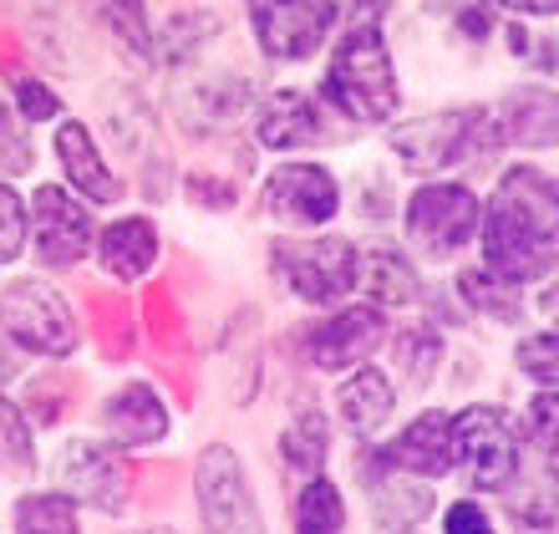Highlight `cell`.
Here are the masks:
<instances>
[{
    "label": "cell",
    "instance_id": "1",
    "mask_svg": "<svg viewBox=\"0 0 559 534\" xmlns=\"http://www.w3.org/2000/svg\"><path fill=\"white\" fill-rule=\"evenodd\" d=\"M321 103L356 128H382L397 118L402 87L382 26H346V36L331 46V61H325Z\"/></svg>",
    "mask_w": 559,
    "mask_h": 534
},
{
    "label": "cell",
    "instance_id": "2",
    "mask_svg": "<svg viewBox=\"0 0 559 534\" xmlns=\"http://www.w3.org/2000/svg\"><path fill=\"white\" fill-rule=\"evenodd\" d=\"M0 336L36 361H67L82 352V321L72 300L41 275H11L0 285Z\"/></svg>",
    "mask_w": 559,
    "mask_h": 534
},
{
    "label": "cell",
    "instance_id": "3",
    "mask_svg": "<svg viewBox=\"0 0 559 534\" xmlns=\"http://www.w3.org/2000/svg\"><path fill=\"white\" fill-rule=\"evenodd\" d=\"M361 250L346 235H310V239H275L270 245V275L290 290L300 306L331 311L356 290Z\"/></svg>",
    "mask_w": 559,
    "mask_h": 534
},
{
    "label": "cell",
    "instance_id": "4",
    "mask_svg": "<svg viewBox=\"0 0 559 534\" xmlns=\"http://www.w3.org/2000/svg\"><path fill=\"white\" fill-rule=\"evenodd\" d=\"M402 229L407 245L427 254V260H453L457 250H468L478 239V219H484V199L457 183V178H427L402 199Z\"/></svg>",
    "mask_w": 559,
    "mask_h": 534
},
{
    "label": "cell",
    "instance_id": "5",
    "mask_svg": "<svg viewBox=\"0 0 559 534\" xmlns=\"http://www.w3.org/2000/svg\"><path fill=\"white\" fill-rule=\"evenodd\" d=\"M138 468L128 459V448L107 443L103 432L97 438H67L57 453V489L72 494L82 509H97V514H128V505L138 499Z\"/></svg>",
    "mask_w": 559,
    "mask_h": 534
},
{
    "label": "cell",
    "instance_id": "6",
    "mask_svg": "<svg viewBox=\"0 0 559 534\" xmlns=\"http://www.w3.org/2000/svg\"><path fill=\"white\" fill-rule=\"evenodd\" d=\"M484 122H488V107L478 103H463V107H438V112H423L413 122H397L386 143L392 153L402 158L407 174H442V168L463 164L473 153H484Z\"/></svg>",
    "mask_w": 559,
    "mask_h": 534
},
{
    "label": "cell",
    "instance_id": "7",
    "mask_svg": "<svg viewBox=\"0 0 559 534\" xmlns=\"http://www.w3.org/2000/svg\"><path fill=\"white\" fill-rule=\"evenodd\" d=\"M193 505H199L204 534H270L250 474L224 438L204 443V453L193 459Z\"/></svg>",
    "mask_w": 559,
    "mask_h": 534
},
{
    "label": "cell",
    "instance_id": "8",
    "mask_svg": "<svg viewBox=\"0 0 559 534\" xmlns=\"http://www.w3.org/2000/svg\"><path fill=\"white\" fill-rule=\"evenodd\" d=\"M453 468H463L468 489L478 494H503L524 474L519 438L493 402H468L453 413Z\"/></svg>",
    "mask_w": 559,
    "mask_h": 534
},
{
    "label": "cell",
    "instance_id": "9",
    "mask_svg": "<svg viewBox=\"0 0 559 534\" xmlns=\"http://www.w3.org/2000/svg\"><path fill=\"white\" fill-rule=\"evenodd\" d=\"M386 327L392 321H386L382 306L356 300V306H336L321 321H306V327L295 331V352L316 371H352L386 346V336H392Z\"/></svg>",
    "mask_w": 559,
    "mask_h": 534
},
{
    "label": "cell",
    "instance_id": "10",
    "mask_svg": "<svg viewBox=\"0 0 559 534\" xmlns=\"http://www.w3.org/2000/svg\"><path fill=\"white\" fill-rule=\"evenodd\" d=\"M254 46L270 61H310L341 21L336 0H245Z\"/></svg>",
    "mask_w": 559,
    "mask_h": 534
},
{
    "label": "cell",
    "instance_id": "11",
    "mask_svg": "<svg viewBox=\"0 0 559 534\" xmlns=\"http://www.w3.org/2000/svg\"><path fill=\"white\" fill-rule=\"evenodd\" d=\"M26 204H31V254L46 270L82 265L92 254V239H97L92 209L67 183H36V193H31Z\"/></svg>",
    "mask_w": 559,
    "mask_h": 534
},
{
    "label": "cell",
    "instance_id": "12",
    "mask_svg": "<svg viewBox=\"0 0 559 534\" xmlns=\"http://www.w3.org/2000/svg\"><path fill=\"white\" fill-rule=\"evenodd\" d=\"M260 204L275 224L285 229H325V224L341 214V178L325 164H310V158H290L265 178L260 189Z\"/></svg>",
    "mask_w": 559,
    "mask_h": 534
},
{
    "label": "cell",
    "instance_id": "13",
    "mask_svg": "<svg viewBox=\"0 0 559 534\" xmlns=\"http://www.w3.org/2000/svg\"><path fill=\"white\" fill-rule=\"evenodd\" d=\"M51 153H57V164H61V183L87 209H112L128 199V178L112 168V158L103 153L97 133H92L82 118H57V128H51Z\"/></svg>",
    "mask_w": 559,
    "mask_h": 534
},
{
    "label": "cell",
    "instance_id": "14",
    "mask_svg": "<svg viewBox=\"0 0 559 534\" xmlns=\"http://www.w3.org/2000/svg\"><path fill=\"white\" fill-rule=\"evenodd\" d=\"M484 149H524V153L559 149V92L545 87V82L509 87L499 97V107H488Z\"/></svg>",
    "mask_w": 559,
    "mask_h": 534
},
{
    "label": "cell",
    "instance_id": "15",
    "mask_svg": "<svg viewBox=\"0 0 559 534\" xmlns=\"http://www.w3.org/2000/svg\"><path fill=\"white\" fill-rule=\"evenodd\" d=\"M484 214L514 224V229H530L539 239H559V178L539 164H509L493 183Z\"/></svg>",
    "mask_w": 559,
    "mask_h": 534
},
{
    "label": "cell",
    "instance_id": "16",
    "mask_svg": "<svg viewBox=\"0 0 559 534\" xmlns=\"http://www.w3.org/2000/svg\"><path fill=\"white\" fill-rule=\"evenodd\" d=\"M97 428H103L107 443L128 448V453H138V448H158L168 432H174V413H168V402H163V392L153 382H122L112 387L103 397V407H97Z\"/></svg>",
    "mask_w": 559,
    "mask_h": 534
},
{
    "label": "cell",
    "instance_id": "17",
    "mask_svg": "<svg viewBox=\"0 0 559 534\" xmlns=\"http://www.w3.org/2000/svg\"><path fill=\"white\" fill-rule=\"evenodd\" d=\"M478 250H484V265L509 285H539L545 275H555L559 265V239H539L530 229H514V224L484 214L478 219Z\"/></svg>",
    "mask_w": 559,
    "mask_h": 534
},
{
    "label": "cell",
    "instance_id": "18",
    "mask_svg": "<svg viewBox=\"0 0 559 534\" xmlns=\"http://www.w3.org/2000/svg\"><path fill=\"white\" fill-rule=\"evenodd\" d=\"M250 128H254V149H265V153H300V149H316V143L331 138L321 103L295 87L270 92Z\"/></svg>",
    "mask_w": 559,
    "mask_h": 534
},
{
    "label": "cell",
    "instance_id": "19",
    "mask_svg": "<svg viewBox=\"0 0 559 534\" xmlns=\"http://www.w3.org/2000/svg\"><path fill=\"white\" fill-rule=\"evenodd\" d=\"M92 254H97V265L118 285H138V281H147V270L158 265L163 235L147 214H118V219H107L103 229H97Z\"/></svg>",
    "mask_w": 559,
    "mask_h": 534
},
{
    "label": "cell",
    "instance_id": "20",
    "mask_svg": "<svg viewBox=\"0 0 559 534\" xmlns=\"http://www.w3.org/2000/svg\"><path fill=\"white\" fill-rule=\"evenodd\" d=\"M386 453H392V463H397L402 474L427 478V484L442 474H453V413H442V407L417 413L413 423L386 443Z\"/></svg>",
    "mask_w": 559,
    "mask_h": 534
},
{
    "label": "cell",
    "instance_id": "21",
    "mask_svg": "<svg viewBox=\"0 0 559 534\" xmlns=\"http://www.w3.org/2000/svg\"><path fill=\"white\" fill-rule=\"evenodd\" d=\"M367 489V505H371V520H377V530L382 534H407L417 530V524L438 509V494H432V484L427 478H413L402 474V468H386L382 478H371V484H361Z\"/></svg>",
    "mask_w": 559,
    "mask_h": 534
},
{
    "label": "cell",
    "instance_id": "22",
    "mask_svg": "<svg viewBox=\"0 0 559 534\" xmlns=\"http://www.w3.org/2000/svg\"><path fill=\"white\" fill-rule=\"evenodd\" d=\"M392 407H397V387H392V377H386L382 367L361 361V367H352L346 377H341V387H336V417L356 432V438L382 432L386 417H392Z\"/></svg>",
    "mask_w": 559,
    "mask_h": 534
},
{
    "label": "cell",
    "instance_id": "23",
    "mask_svg": "<svg viewBox=\"0 0 559 534\" xmlns=\"http://www.w3.org/2000/svg\"><path fill=\"white\" fill-rule=\"evenodd\" d=\"M356 290H367L371 306H413L423 300V275H417L413 254L397 250V245H371L361 250V265H356Z\"/></svg>",
    "mask_w": 559,
    "mask_h": 534
},
{
    "label": "cell",
    "instance_id": "24",
    "mask_svg": "<svg viewBox=\"0 0 559 534\" xmlns=\"http://www.w3.org/2000/svg\"><path fill=\"white\" fill-rule=\"evenodd\" d=\"M219 31L224 26L214 11L183 5V11H174L158 31H153V61H158V67H189V61H199L209 46H214Z\"/></svg>",
    "mask_w": 559,
    "mask_h": 534
},
{
    "label": "cell",
    "instance_id": "25",
    "mask_svg": "<svg viewBox=\"0 0 559 534\" xmlns=\"http://www.w3.org/2000/svg\"><path fill=\"white\" fill-rule=\"evenodd\" d=\"M386 346H392V361H397V377L407 392H427L438 382L442 352H448V336H442L438 321H413L397 336H386Z\"/></svg>",
    "mask_w": 559,
    "mask_h": 534
},
{
    "label": "cell",
    "instance_id": "26",
    "mask_svg": "<svg viewBox=\"0 0 559 534\" xmlns=\"http://www.w3.org/2000/svg\"><path fill=\"white\" fill-rule=\"evenodd\" d=\"M280 463L300 478L325 474V463H331V417H325V407L306 402L285 423V432H280Z\"/></svg>",
    "mask_w": 559,
    "mask_h": 534
},
{
    "label": "cell",
    "instance_id": "27",
    "mask_svg": "<svg viewBox=\"0 0 559 534\" xmlns=\"http://www.w3.org/2000/svg\"><path fill=\"white\" fill-rule=\"evenodd\" d=\"M457 300H463L473 316L493 321V327H524V290L499 281L488 265L457 270Z\"/></svg>",
    "mask_w": 559,
    "mask_h": 534
},
{
    "label": "cell",
    "instance_id": "28",
    "mask_svg": "<svg viewBox=\"0 0 559 534\" xmlns=\"http://www.w3.org/2000/svg\"><path fill=\"white\" fill-rule=\"evenodd\" d=\"M87 15L107 31V41L122 57L153 61V21H147V0H82Z\"/></svg>",
    "mask_w": 559,
    "mask_h": 534
},
{
    "label": "cell",
    "instance_id": "29",
    "mask_svg": "<svg viewBox=\"0 0 559 534\" xmlns=\"http://www.w3.org/2000/svg\"><path fill=\"white\" fill-rule=\"evenodd\" d=\"M352 514H346V494L336 489V478L310 474L290 499V530L295 534H346Z\"/></svg>",
    "mask_w": 559,
    "mask_h": 534
},
{
    "label": "cell",
    "instance_id": "30",
    "mask_svg": "<svg viewBox=\"0 0 559 534\" xmlns=\"http://www.w3.org/2000/svg\"><path fill=\"white\" fill-rule=\"evenodd\" d=\"M503 514L514 534H559V474L539 478V484H509L503 489Z\"/></svg>",
    "mask_w": 559,
    "mask_h": 534
},
{
    "label": "cell",
    "instance_id": "31",
    "mask_svg": "<svg viewBox=\"0 0 559 534\" xmlns=\"http://www.w3.org/2000/svg\"><path fill=\"white\" fill-rule=\"evenodd\" d=\"M15 534H82V505L61 489H31L11 505Z\"/></svg>",
    "mask_w": 559,
    "mask_h": 534
},
{
    "label": "cell",
    "instance_id": "32",
    "mask_svg": "<svg viewBox=\"0 0 559 534\" xmlns=\"http://www.w3.org/2000/svg\"><path fill=\"white\" fill-rule=\"evenodd\" d=\"M76 407V377L61 367H46L41 377H31L26 392H21V413L31 417V428H61Z\"/></svg>",
    "mask_w": 559,
    "mask_h": 534
},
{
    "label": "cell",
    "instance_id": "33",
    "mask_svg": "<svg viewBox=\"0 0 559 534\" xmlns=\"http://www.w3.org/2000/svg\"><path fill=\"white\" fill-rule=\"evenodd\" d=\"M92 342H97V352H103L107 361H128V356H133L138 316H133V306H128V296H107V290L92 296Z\"/></svg>",
    "mask_w": 559,
    "mask_h": 534
},
{
    "label": "cell",
    "instance_id": "34",
    "mask_svg": "<svg viewBox=\"0 0 559 534\" xmlns=\"http://www.w3.org/2000/svg\"><path fill=\"white\" fill-rule=\"evenodd\" d=\"M0 474L31 478L36 474V428L21 413V402L0 392Z\"/></svg>",
    "mask_w": 559,
    "mask_h": 534
},
{
    "label": "cell",
    "instance_id": "35",
    "mask_svg": "<svg viewBox=\"0 0 559 534\" xmlns=\"http://www.w3.org/2000/svg\"><path fill=\"white\" fill-rule=\"evenodd\" d=\"M31 250V204L15 193L11 178H0V270H11Z\"/></svg>",
    "mask_w": 559,
    "mask_h": 534
},
{
    "label": "cell",
    "instance_id": "36",
    "mask_svg": "<svg viewBox=\"0 0 559 534\" xmlns=\"http://www.w3.org/2000/svg\"><path fill=\"white\" fill-rule=\"evenodd\" d=\"M36 168V143H31V122L0 97V178H26Z\"/></svg>",
    "mask_w": 559,
    "mask_h": 534
},
{
    "label": "cell",
    "instance_id": "37",
    "mask_svg": "<svg viewBox=\"0 0 559 534\" xmlns=\"http://www.w3.org/2000/svg\"><path fill=\"white\" fill-rule=\"evenodd\" d=\"M514 367L534 387H559V331H530L514 342Z\"/></svg>",
    "mask_w": 559,
    "mask_h": 534
},
{
    "label": "cell",
    "instance_id": "38",
    "mask_svg": "<svg viewBox=\"0 0 559 534\" xmlns=\"http://www.w3.org/2000/svg\"><path fill=\"white\" fill-rule=\"evenodd\" d=\"M183 199L193 209H204V214H229L239 204V183L224 178L219 168H189L183 174Z\"/></svg>",
    "mask_w": 559,
    "mask_h": 534
},
{
    "label": "cell",
    "instance_id": "39",
    "mask_svg": "<svg viewBox=\"0 0 559 534\" xmlns=\"http://www.w3.org/2000/svg\"><path fill=\"white\" fill-rule=\"evenodd\" d=\"M11 107H15V112H21L26 122H57V118H67V103H61V92L46 87L41 76H31V72L11 76Z\"/></svg>",
    "mask_w": 559,
    "mask_h": 534
},
{
    "label": "cell",
    "instance_id": "40",
    "mask_svg": "<svg viewBox=\"0 0 559 534\" xmlns=\"http://www.w3.org/2000/svg\"><path fill=\"white\" fill-rule=\"evenodd\" d=\"M524 438L545 448L549 463H559V387H539L524 407Z\"/></svg>",
    "mask_w": 559,
    "mask_h": 534
},
{
    "label": "cell",
    "instance_id": "41",
    "mask_svg": "<svg viewBox=\"0 0 559 534\" xmlns=\"http://www.w3.org/2000/svg\"><path fill=\"white\" fill-rule=\"evenodd\" d=\"M147 327H153V336H158L163 352H178L183 346V316H178L174 296L168 290H147Z\"/></svg>",
    "mask_w": 559,
    "mask_h": 534
},
{
    "label": "cell",
    "instance_id": "42",
    "mask_svg": "<svg viewBox=\"0 0 559 534\" xmlns=\"http://www.w3.org/2000/svg\"><path fill=\"white\" fill-rule=\"evenodd\" d=\"M442 534H499V530H493V514L478 499H453L442 509Z\"/></svg>",
    "mask_w": 559,
    "mask_h": 534
},
{
    "label": "cell",
    "instance_id": "43",
    "mask_svg": "<svg viewBox=\"0 0 559 534\" xmlns=\"http://www.w3.org/2000/svg\"><path fill=\"white\" fill-rule=\"evenodd\" d=\"M453 26L468 36V41H488L493 36V11L488 5H463V11L453 15Z\"/></svg>",
    "mask_w": 559,
    "mask_h": 534
},
{
    "label": "cell",
    "instance_id": "44",
    "mask_svg": "<svg viewBox=\"0 0 559 534\" xmlns=\"http://www.w3.org/2000/svg\"><path fill=\"white\" fill-rule=\"evenodd\" d=\"M493 5L514 15H559V0H493Z\"/></svg>",
    "mask_w": 559,
    "mask_h": 534
},
{
    "label": "cell",
    "instance_id": "45",
    "mask_svg": "<svg viewBox=\"0 0 559 534\" xmlns=\"http://www.w3.org/2000/svg\"><path fill=\"white\" fill-rule=\"evenodd\" d=\"M21 377V352H15L5 336H0V387H11Z\"/></svg>",
    "mask_w": 559,
    "mask_h": 534
},
{
    "label": "cell",
    "instance_id": "46",
    "mask_svg": "<svg viewBox=\"0 0 559 534\" xmlns=\"http://www.w3.org/2000/svg\"><path fill=\"white\" fill-rule=\"evenodd\" d=\"M539 311H545L549 321H555V327H559V275H555V285H549L545 296H539Z\"/></svg>",
    "mask_w": 559,
    "mask_h": 534
},
{
    "label": "cell",
    "instance_id": "47",
    "mask_svg": "<svg viewBox=\"0 0 559 534\" xmlns=\"http://www.w3.org/2000/svg\"><path fill=\"white\" fill-rule=\"evenodd\" d=\"M133 534H174V530H163V524H147V530H133Z\"/></svg>",
    "mask_w": 559,
    "mask_h": 534
},
{
    "label": "cell",
    "instance_id": "48",
    "mask_svg": "<svg viewBox=\"0 0 559 534\" xmlns=\"http://www.w3.org/2000/svg\"><path fill=\"white\" fill-rule=\"evenodd\" d=\"M555 474H559V463H555Z\"/></svg>",
    "mask_w": 559,
    "mask_h": 534
},
{
    "label": "cell",
    "instance_id": "49",
    "mask_svg": "<svg viewBox=\"0 0 559 534\" xmlns=\"http://www.w3.org/2000/svg\"><path fill=\"white\" fill-rule=\"evenodd\" d=\"M407 534H417V530H407Z\"/></svg>",
    "mask_w": 559,
    "mask_h": 534
}]
</instances>
